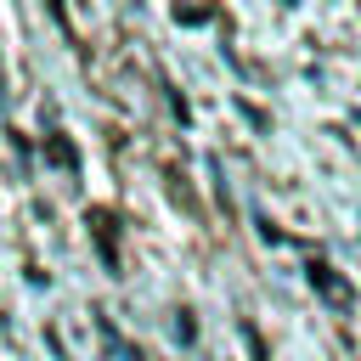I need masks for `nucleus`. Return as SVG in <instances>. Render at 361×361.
I'll return each instance as SVG.
<instances>
[{"label": "nucleus", "mask_w": 361, "mask_h": 361, "mask_svg": "<svg viewBox=\"0 0 361 361\" xmlns=\"http://www.w3.org/2000/svg\"><path fill=\"white\" fill-rule=\"evenodd\" d=\"M85 220H90V237H96L102 259H107V265H118V231H113V214H107V209H90Z\"/></svg>", "instance_id": "obj_1"}, {"label": "nucleus", "mask_w": 361, "mask_h": 361, "mask_svg": "<svg viewBox=\"0 0 361 361\" xmlns=\"http://www.w3.org/2000/svg\"><path fill=\"white\" fill-rule=\"evenodd\" d=\"M310 282H316L322 293H333V299H344V282H338V276H333L327 265H310Z\"/></svg>", "instance_id": "obj_2"}]
</instances>
